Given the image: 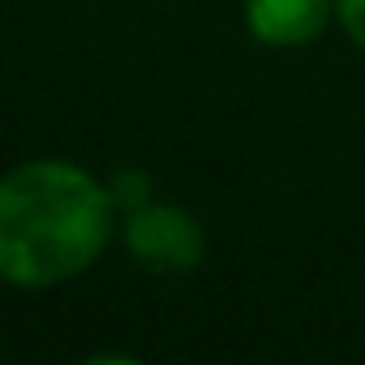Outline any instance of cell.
Returning <instances> with one entry per match:
<instances>
[{
  "instance_id": "cell-1",
  "label": "cell",
  "mask_w": 365,
  "mask_h": 365,
  "mask_svg": "<svg viewBox=\"0 0 365 365\" xmlns=\"http://www.w3.org/2000/svg\"><path fill=\"white\" fill-rule=\"evenodd\" d=\"M116 207L108 185L69 159H26L0 176V284L56 288L99 262Z\"/></svg>"
},
{
  "instance_id": "cell-2",
  "label": "cell",
  "mask_w": 365,
  "mask_h": 365,
  "mask_svg": "<svg viewBox=\"0 0 365 365\" xmlns=\"http://www.w3.org/2000/svg\"><path fill=\"white\" fill-rule=\"evenodd\" d=\"M120 241L129 258L150 275H194L207 262V228L194 211L150 198L120 220Z\"/></svg>"
},
{
  "instance_id": "cell-3",
  "label": "cell",
  "mask_w": 365,
  "mask_h": 365,
  "mask_svg": "<svg viewBox=\"0 0 365 365\" xmlns=\"http://www.w3.org/2000/svg\"><path fill=\"white\" fill-rule=\"evenodd\" d=\"M335 18V0H245V31L262 48H305Z\"/></svg>"
},
{
  "instance_id": "cell-4",
  "label": "cell",
  "mask_w": 365,
  "mask_h": 365,
  "mask_svg": "<svg viewBox=\"0 0 365 365\" xmlns=\"http://www.w3.org/2000/svg\"><path fill=\"white\" fill-rule=\"evenodd\" d=\"M103 185H108V194H112L116 215H129V211H138V207H146V202L155 198V176H150L146 168H138V163L116 168Z\"/></svg>"
},
{
  "instance_id": "cell-5",
  "label": "cell",
  "mask_w": 365,
  "mask_h": 365,
  "mask_svg": "<svg viewBox=\"0 0 365 365\" xmlns=\"http://www.w3.org/2000/svg\"><path fill=\"white\" fill-rule=\"evenodd\" d=\"M335 22H339L344 35L365 52V0H335Z\"/></svg>"
}]
</instances>
